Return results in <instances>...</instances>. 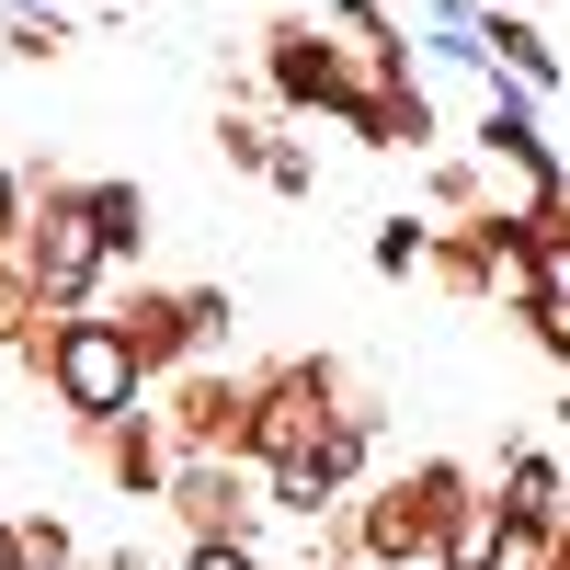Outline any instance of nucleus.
<instances>
[{"label": "nucleus", "instance_id": "nucleus-1", "mask_svg": "<svg viewBox=\"0 0 570 570\" xmlns=\"http://www.w3.org/2000/svg\"><path fill=\"white\" fill-rule=\"evenodd\" d=\"M468 513H480V480H468L456 456H411L389 480H365V502H343L354 570H445Z\"/></svg>", "mask_w": 570, "mask_h": 570}, {"label": "nucleus", "instance_id": "nucleus-2", "mask_svg": "<svg viewBox=\"0 0 570 570\" xmlns=\"http://www.w3.org/2000/svg\"><path fill=\"white\" fill-rule=\"evenodd\" d=\"M240 389H252V445H240V468H297L365 376H354L343 354H263V365H240Z\"/></svg>", "mask_w": 570, "mask_h": 570}, {"label": "nucleus", "instance_id": "nucleus-3", "mask_svg": "<svg viewBox=\"0 0 570 570\" xmlns=\"http://www.w3.org/2000/svg\"><path fill=\"white\" fill-rule=\"evenodd\" d=\"M35 376H46V400L69 411V434H80V445L104 434V422L137 411V354L115 343V320H104V308H69L58 331H46V365H35Z\"/></svg>", "mask_w": 570, "mask_h": 570}, {"label": "nucleus", "instance_id": "nucleus-4", "mask_svg": "<svg viewBox=\"0 0 570 570\" xmlns=\"http://www.w3.org/2000/svg\"><path fill=\"white\" fill-rule=\"evenodd\" d=\"M160 513L183 525V548H263V480L240 456H183L160 480Z\"/></svg>", "mask_w": 570, "mask_h": 570}, {"label": "nucleus", "instance_id": "nucleus-5", "mask_svg": "<svg viewBox=\"0 0 570 570\" xmlns=\"http://www.w3.org/2000/svg\"><path fill=\"white\" fill-rule=\"evenodd\" d=\"M160 445H171V468L183 456H240L252 445V389H240V365H183V376H160Z\"/></svg>", "mask_w": 570, "mask_h": 570}, {"label": "nucleus", "instance_id": "nucleus-6", "mask_svg": "<svg viewBox=\"0 0 570 570\" xmlns=\"http://www.w3.org/2000/svg\"><path fill=\"white\" fill-rule=\"evenodd\" d=\"M480 513H491V548H502V559L559 548V445H548V434L513 445V456H502V491H491Z\"/></svg>", "mask_w": 570, "mask_h": 570}, {"label": "nucleus", "instance_id": "nucleus-7", "mask_svg": "<svg viewBox=\"0 0 570 570\" xmlns=\"http://www.w3.org/2000/svg\"><path fill=\"white\" fill-rule=\"evenodd\" d=\"M263 91L285 115H331V104H343V58H331V35L308 12H274L263 23Z\"/></svg>", "mask_w": 570, "mask_h": 570}, {"label": "nucleus", "instance_id": "nucleus-8", "mask_svg": "<svg viewBox=\"0 0 570 570\" xmlns=\"http://www.w3.org/2000/svg\"><path fill=\"white\" fill-rule=\"evenodd\" d=\"M354 126V149H434V91H422V69H400V80H343V104H331Z\"/></svg>", "mask_w": 570, "mask_h": 570}, {"label": "nucleus", "instance_id": "nucleus-9", "mask_svg": "<svg viewBox=\"0 0 570 570\" xmlns=\"http://www.w3.org/2000/svg\"><path fill=\"white\" fill-rule=\"evenodd\" d=\"M104 320H115V343L137 354V389H160V376H183V365H195V331H183V285H126Z\"/></svg>", "mask_w": 570, "mask_h": 570}, {"label": "nucleus", "instance_id": "nucleus-10", "mask_svg": "<svg viewBox=\"0 0 570 570\" xmlns=\"http://www.w3.org/2000/svg\"><path fill=\"white\" fill-rule=\"evenodd\" d=\"M468 58L491 69V91L513 80L525 104H537V91H559V35H548L537 12H480V35H468Z\"/></svg>", "mask_w": 570, "mask_h": 570}, {"label": "nucleus", "instance_id": "nucleus-11", "mask_svg": "<svg viewBox=\"0 0 570 570\" xmlns=\"http://www.w3.org/2000/svg\"><path fill=\"white\" fill-rule=\"evenodd\" d=\"M320 35H331V58H343V80H400L411 69V23L389 0H331Z\"/></svg>", "mask_w": 570, "mask_h": 570}, {"label": "nucleus", "instance_id": "nucleus-12", "mask_svg": "<svg viewBox=\"0 0 570 570\" xmlns=\"http://www.w3.org/2000/svg\"><path fill=\"white\" fill-rule=\"evenodd\" d=\"M80 456L104 468V480H115L126 502H160V480H171V445H160V422H149V411H126V422H104V434H91Z\"/></svg>", "mask_w": 570, "mask_h": 570}, {"label": "nucleus", "instance_id": "nucleus-13", "mask_svg": "<svg viewBox=\"0 0 570 570\" xmlns=\"http://www.w3.org/2000/svg\"><path fill=\"white\" fill-rule=\"evenodd\" d=\"M69 206L91 228V252H104V274L149 252V195H137V183H69Z\"/></svg>", "mask_w": 570, "mask_h": 570}, {"label": "nucleus", "instance_id": "nucleus-14", "mask_svg": "<svg viewBox=\"0 0 570 570\" xmlns=\"http://www.w3.org/2000/svg\"><path fill=\"white\" fill-rule=\"evenodd\" d=\"M422 274H434L445 285V297H468V308H480V297H502V274H491V252H480V228H422Z\"/></svg>", "mask_w": 570, "mask_h": 570}, {"label": "nucleus", "instance_id": "nucleus-15", "mask_svg": "<svg viewBox=\"0 0 570 570\" xmlns=\"http://www.w3.org/2000/svg\"><path fill=\"white\" fill-rule=\"evenodd\" d=\"M422 206H434V228H456V217H480V206H491V183H480V160H434V171H422Z\"/></svg>", "mask_w": 570, "mask_h": 570}, {"label": "nucleus", "instance_id": "nucleus-16", "mask_svg": "<svg viewBox=\"0 0 570 570\" xmlns=\"http://www.w3.org/2000/svg\"><path fill=\"white\" fill-rule=\"evenodd\" d=\"M58 46H69V12H0V58L12 69H46Z\"/></svg>", "mask_w": 570, "mask_h": 570}, {"label": "nucleus", "instance_id": "nucleus-17", "mask_svg": "<svg viewBox=\"0 0 570 570\" xmlns=\"http://www.w3.org/2000/svg\"><path fill=\"white\" fill-rule=\"evenodd\" d=\"M12 559H23V570H80V537L58 525V513H23V525H12Z\"/></svg>", "mask_w": 570, "mask_h": 570}, {"label": "nucleus", "instance_id": "nucleus-18", "mask_svg": "<svg viewBox=\"0 0 570 570\" xmlns=\"http://www.w3.org/2000/svg\"><path fill=\"white\" fill-rule=\"evenodd\" d=\"M228 320H240V297H228V285H183V331H195V365L228 343Z\"/></svg>", "mask_w": 570, "mask_h": 570}, {"label": "nucleus", "instance_id": "nucleus-19", "mask_svg": "<svg viewBox=\"0 0 570 570\" xmlns=\"http://www.w3.org/2000/svg\"><path fill=\"white\" fill-rule=\"evenodd\" d=\"M217 160L263 183V160H274V126H263V115H240V104H228V115H217Z\"/></svg>", "mask_w": 570, "mask_h": 570}, {"label": "nucleus", "instance_id": "nucleus-20", "mask_svg": "<svg viewBox=\"0 0 570 570\" xmlns=\"http://www.w3.org/2000/svg\"><path fill=\"white\" fill-rule=\"evenodd\" d=\"M422 228H434V217H376V274H389V285L422 274Z\"/></svg>", "mask_w": 570, "mask_h": 570}, {"label": "nucleus", "instance_id": "nucleus-21", "mask_svg": "<svg viewBox=\"0 0 570 570\" xmlns=\"http://www.w3.org/2000/svg\"><path fill=\"white\" fill-rule=\"evenodd\" d=\"M46 308H35V285H23V263L0 252V354H23V331H35Z\"/></svg>", "mask_w": 570, "mask_h": 570}, {"label": "nucleus", "instance_id": "nucleus-22", "mask_svg": "<svg viewBox=\"0 0 570 570\" xmlns=\"http://www.w3.org/2000/svg\"><path fill=\"white\" fill-rule=\"evenodd\" d=\"M263 183H274V195H320V160L297 149V137H274V160H263Z\"/></svg>", "mask_w": 570, "mask_h": 570}, {"label": "nucleus", "instance_id": "nucleus-23", "mask_svg": "<svg viewBox=\"0 0 570 570\" xmlns=\"http://www.w3.org/2000/svg\"><path fill=\"white\" fill-rule=\"evenodd\" d=\"M12 240H23V171L0 160V252H12Z\"/></svg>", "mask_w": 570, "mask_h": 570}, {"label": "nucleus", "instance_id": "nucleus-24", "mask_svg": "<svg viewBox=\"0 0 570 570\" xmlns=\"http://www.w3.org/2000/svg\"><path fill=\"white\" fill-rule=\"evenodd\" d=\"M183 570H263V548H183Z\"/></svg>", "mask_w": 570, "mask_h": 570}, {"label": "nucleus", "instance_id": "nucleus-25", "mask_svg": "<svg viewBox=\"0 0 570 570\" xmlns=\"http://www.w3.org/2000/svg\"><path fill=\"white\" fill-rule=\"evenodd\" d=\"M91 570H160L149 548H104V559H91Z\"/></svg>", "mask_w": 570, "mask_h": 570}, {"label": "nucleus", "instance_id": "nucleus-26", "mask_svg": "<svg viewBox=\"0 0 570 570\" xmlns=\"http://www.w3.org/2000/svg\"><path fill=\"white\" fill-rule=\"evenodd\" d=\"M502 570H570V548H525V559H502Z\"/></svg>", "mask_w": 570, "mask_h": 570}, {"label": "nucleus", "instance_id": "nucleus-27", "mask_svg": "<svg viewBox=\"0 0 570 570\" xmlns=\"http://www.w3.org/2000/svg\"><path fill=\"white\" fill-rule=\"evenodd\" d=\"M468 12H537V0H468Z\"/></svg>", "mask_w": 570, "mask_h": 570}, {"label": "nucleus", "instance_id": "nucleus-28", "mask_svg": "<svg viewBox=\"0 0 570 570\" xmlns=\"http://www.w3.org/2000/svg\"><path fill=\"white\" fill-rule=\"evenodd\" d=\"M0 570H23V559H12V525H0Z\"/></svg>", "mask_w": 570, "mask_h": 570}, {"label": "nucleus", "instance_id": "nucleus-29", "mask_svg": "<svg viewBox=\"0 0 570 570\" xmlns=\"http://www.w3.org/2000/svg\"><path fill=\"white\" fill-rule=\"evenodd\" d=\"M12 12H58V0H12Z\"/></svg>", "mask_w": 570, "mask_h": 570}]
</instances>
